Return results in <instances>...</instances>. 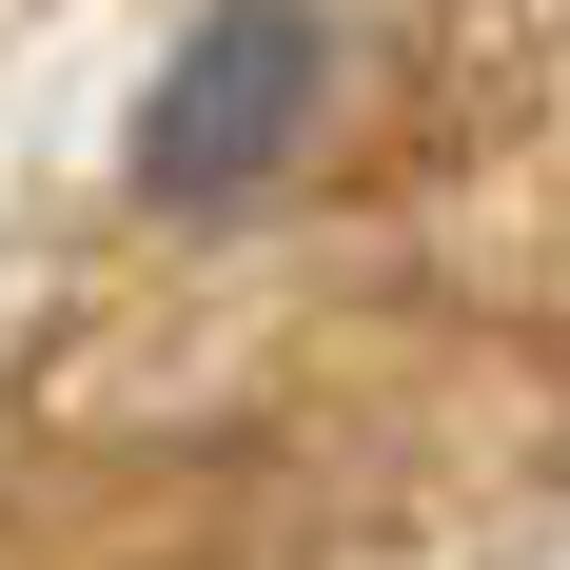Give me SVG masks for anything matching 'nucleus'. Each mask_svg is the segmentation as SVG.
Masks as SVG:
<instances>
[{"label":"nucleus","mask_w":570,"mask_h":570,"mask_svg":"<svg viewBox=\"0 0 570 570\" xmlns=\"http://www.w3.org/2000/svg\"><path fill=\"white\" fill-rule=\"evenodd\" d=\"M335 99V20L315 0H197L177 59L138 79V197L158 217H236V197H276L295 138Z\"/></svg>","instance_id":"obj_1"}]
</instances>
